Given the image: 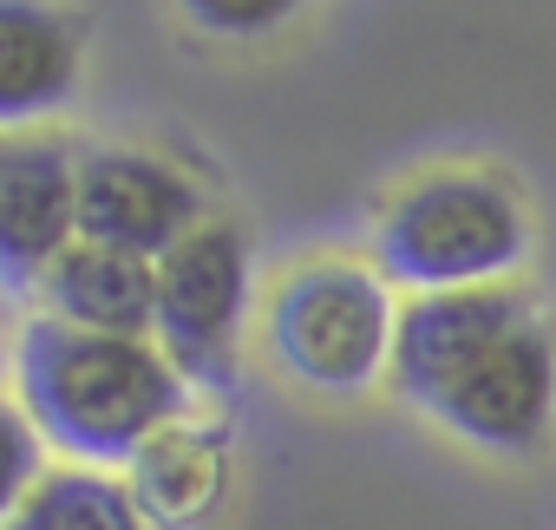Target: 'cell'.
I'll list each match as a JSON object with an SVG mask.
<instances>
[{
	"label": "cell",
	"instance_id": "cell-1",
	"mask_svg": "<svg viewBox=\"0 0 556 530\" xmlns=\"http://www.w3.org/2000/svg\"><path fill=\"white\" fill-rule=\"evenodd\" d=\"M14 400L47 432L53 458L125 471L164 426L197 413V387L157 341L66 328L27 315L14 328Z\"/></svg>",
	"mask_w": 556,
	"mask_h": 530
},
{
	"label": "cell",
	"instance_id": "cell-2",
	"mask_svg": "<svg viewBox=\"0 0 556 530\" xmlns=\"http://www.w3.org/2000/svg\"><path fill=\"white\" fill-rule=\"evenodd\" d=\"M530 249V203L497 164H426L374 210V262L406 295L517 282Z\"/></svg>",
	"mask_w": 556,
	"mask_h": 530
},
{
	"label": "cell",
	"instance_id": "cell-3",
	"mask_svg": "<svg viewBox=\"0 0 556 530\" xmlns=\"http://www.w3.org/2000/svg\"><path fill=\"white\" fill-rule=\"evenodd\" d=\"M400 295L374 255H302L262 295V348L275 374L321 400H361L393 374Z\"/></svg>",
	"mask_w": 556,
	"mask_h": 530
},
{
	"label": "cell",
	"instance_id": "cell-4",
	"mask_svg": "<svg viewBox=\"0 0 556 530\" xmlns=\"http://www.w3.org/2000/svg\"><path fill=\"white\" fill-rule=\"evenodd\" d=\"M255 302V249L236 216H210L157 262V348L197 393H229Z\"/></svg>",
	"mask_w": 556,
	"mask_h": 530
},
{
	"label": "cell",
	"instance_id": "cell-5",
	"mask_svg": "<svg viewBox=\"0 0 556 530\" xmlns=\"http://www.w3.org/2000/svg\"><path fill=\"white\" fill-rule=\"evenodd\" d=\"M432 426H445L458 445L491 458H530L556 432V328L536 308L517 321L491 354H478L432 406Z\"/></svg>",
	"mask_w": 556,
	"mask_h": 530
},
{
	"label": "cell",
	"instance_id": "cell-6",
	"mask_svg": "<svg viewBox=\"0 0 556 530\" xmlns=\"http://www.w3.org/2000/svg\"><path fill=\"white\" fill-rule=\"evenodd\" d=\"M216 210L203 184L151 144H86L79 151V236L164 262Z\"/></svg>",
	"mask_w": 556,
	"mask_h": 530
},
{
	"label": "cell",
	"instance_id": "cell-7",
	"mask_svg": "<svg viewBox=\"0 0 556 530\" xmlns=\"http://www.w3.org/2000/svg\"><path fill=\"white\" fill-rule=\"evenodd\" d=\"M79 242V144L53 125L0 138V276L40 295V276Z\"/></svg>",
	"mask_w": 556,
	"mask_h": 530
},
{
	"label": "cell",
	"instance_id": "cell-8",
	"mask_svg": "<svg viewBox=\"0 0 556 530\" xmlns=\"http://www.w3.org/2000/svg\"><path fill=\"white\" fill-rule=\"evenodd\" d=\"M536 315V295L523 282H491V289H439V295H406L400 302V335H393V374L387 387L406 406H432L478 354H491L517 321Z\"/></svg>",
	"mask_w": 556,
	"mask_h": 530
},
{
	"label": "cell",
	"instance_id": "cell-9",
	"mask_svg": "<svg viewBox=\"0 0 556 530\" xmlns=\"http://www.w3.org/2000/svg\"><path fill=\"white\" fill-rule=\"evenodd\" d=\"M125 478L151 530H203L229 504V484H236L229 426L210 413H184L125 465Z\"/></svg>",
	"mask_w": 556,
	"mask_h": 530
},
{
	"label": "cell",
	"instance_id": "cell-10",
	"mask_svg": "<svg viewBox=\"0 0 556 530\" xmlns=\"http://www.w3.org/2000/svg\"><path fill=\"white\" fill-rule=\"evenodd\" d=\"M40 315L66 328H92V335L157 341V262L79 236L40 276Z\"/></svg>",
	"mask_w": 556,
	"mask_h": 530
},
{
	"label": "cell",
	"instance_id": "cell-11",
	"mask_svg": "<svg viewBox=\"0 0 556 530\" xmlns=\"http://www.w3.org/2000/svg\"><path fill=\"white\" fill-rule=\"evenodd\" d=\"M79 27L53 0H0V125L34 131L79 86Z\"/></svg>",
	"mask_w": 556,
	"mask_h": 530
},
{
	"label": "cell",
	"instance_id": "cell-12",
	"mask_svg": "<svg viewBox=\"0 0 556 530\" xmlns=\"http://www.w3.org/2000/svg\"><path fill=\"white\" fill-rule=\"evenodd\" d=\"M0 530H151V523H144L125 471L53 458L47 478L8 504Z\"/></svg>",
	"mask_w": 556,
	"mask_h": 530
},
{
	"label": "cell",
	"instance_id": "cell-13",
	"mask_svg": "<svg viewBox=\"0 0 556 530\" xmlns=\"http://www.w3.org/2000/svg\"><path fill=\"white\" fill-rule=\"evenodd\" d=\"M308 0H177V14L210 40H268L282 34Z\"/></svg>",
	"mask_w": 556,
	"mask_h": 530
},
{
	"label": "cell",
	"instance_id": "cell-14",
	"mask_svg": "<svg viewBox=\"0 0 556 530\" xmlns=\"http://www.w3.org/2000/svg\"><path fill=\"white\" fill-rule=\"evenodd\" d=\"M0 432H8V504H14L27 484H40V478H47L53 445H47V432L21 413V400H8V413H0Z\"/></svg>",
	"mask_w": 556,
	"mask_h": 530
}]
</instances>
